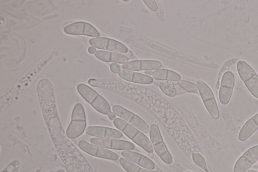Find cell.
I'll list each match as a JSON object with an SVG mask.
<instances>
[{
    "instance_id": "obj_1",
    "label": "cell",
    "mask_w": 258,
    "mask_h": 172,
    "mask_svg": "<svg viewBox=\"0 0 258 172\" xmlns=\"http://www.w3.org/2000/svg\"><path fill=\"white\" fill-rule=\"evenodd\" d=\"M36 90L45 122L59 117L53 86L50 81L46 78L41 79L37 84Z\"/></svg>"
},
{
    "instance_id": "obj_2",
    "label": "cell",
    "mask_w": 258,
    "mask_h": 172,
    "mask_svg": "<svg viewBox=\"0 0 258 172\" xmlns=\"http://www.w3.org/2000/svg\"><path fill=\"white\" fill-rule=\"evenodd\" d=\"M113 123L117 129L146 152H153L154 148L150 140L142 131L120 118L114 119Z\"/></svg>"
},
{
    "instance_id": "obj_3",
    "label": "cell",
    "mask_w": 258,
    "mask_h": 172,
    "mask_svg": "<svg viewBox=\"0 0 258 172\" xmlns=\"http://www.w3.org/2000/svg\"><path fill=\"white\" fill-rule=\"evenodd\" d=\"M79 94L99 112L107 115L111 111L108 102L89 86L80 83L77 87Z\"/></svg>"
},
{
    "instance_id": "obj_4",
    "label": "cell",
    "mask_w": 258,
    "mask_h": 172,
    "mask_svg": "<svg viewBox=\"0 0 258 172\" xmlns=\"http://www.w3.org/2000/svg\"><path fill=\"white\" fill-rule=\"evenodd\" d=\"M86 118L83 105L76 103L73 109L71 121L67 128L66 135L70 139H75L83 134L86 128Z\"/></svg>"
},
{
    "instance_id": "obj_5",
    "label": "cell",
    "mask_w": 258,
    "mask_h": 172,
    "mask_svg": "<svg viewBox=\"0 0 258 172\" xmlns=\"http://www.w3.org/2000/svg\"><path fill=\"white\" fill-rule=\"evenodd\" d=\"M236 68L240 78L248 91L258 99V75L254 69L242 60L237 63Z\"/></svg>"
},
{
    "instance_id": "obj_6",
    "label": "cell",
    "mask_w": 258,
    "mask_h": 172,
    "mask_svg": "<svg viewBox=\"0 0 258 172\" xmlns=\"http://www.w3.org/2000/svg\"><path fill=\"white\" fill-rule=\"evenodd\" d=\"M149 136L154 150L161 159L166 164L172 163V156L163 141L158 126L156 124L150 126Z\"/></svg>"
},
{
    "instance_id": "obj_7",
    "label": "cell",
    "mask_w": 258,
    "mask_h": 172,
    "mask_svg": "<svg viewBox=\"0 0 258 172\" xmlns=\"http://www.w3.org/2000/svg\"><path fill=\"white\" fill-rule=\"evenodd\" d=\"M197 85L206 108L214 119H218L220 113L212 90L206 83L201 80L197 81Z\"/></svg>"
},
{
    "instance_id": "obj_8",
    "label": "cell",
    "mask_w": 258,
    "mask_h": 172,
    "mask_svg": "<svg viewBox=\"0 0 258 172\" xmlns=\"http://www.w3.org/2000/svg\"><path fill=\"white\" fill-rule=\"evenodd\" d=\"M112 111L119 118L127 122L142 132L148 133L150 128L139 116L119 105H114Z\"/></svg>"
},
{
    "instance_id": "obj_9",
    "label": "cell",
    "mask_w": 258,
    "mask_h": 172,
    "mask_svg": "<svg viewBox=\"0 0 258 172\" xmlns=\"http://www.w3.org/2000/svg\"><path fill=\"white\" fill-rule=\"evenodd\" d=\"M90 142L106 149L123 151H132L135 149V146L133 143L119 139L94 137L90 139Z\"/></svg>"
},
{
    "instance_id": "obj_10",
    "label": "cell",
    "mask_w": 258,
    "mask_h": 172,
    "mask_svg": "<svg viewBox=\"0 0 258 172\" xmlns=\"http://www.w3.org/2000/svg\"><path fill=\"white\" fill-rule=\"evenodd\" d=\"M89 43L93 47L109 51L126 53L129 51L126 46L122 43L107 37L91 38Z\"/></svg>"
},
{
    "instance_id": "obj_11",
    "label": "cell",
    "mask_w": 258,
    "mask_h": 172,
    "mask_svg": "<svg viewBox=\"0 0 258 172\" xmlns=\"http://www.w3.org/2000/svg\"><path fill=\"white\" fill-rule=\"evenodd\" d=\"M63 31L69 35H85L92 37H99L100 34L91 24L86 22H76L65 26Z\"/></svg>"
},
{
    "instance_id": "obj_12",
    "label": "cell",
    "mask_w": 258,
    "mask_h": 172,
    "mask_svg": "<svg viewBox=\"0 0 258 172\" xmlns=\"http://www.w3.org/2000/svg\"><path fill=\"white\" fill-rule=\"evenodd\" d=\"M78 146L82 150L93 156L111 160H117L119 159V156L113 151L85 140L80 141Z\"/></svg>"
},
{
    "instance_id": "obj_13",
    "label": "cell",
    "mask_w": 258,
    "mask_h": 172,
    "mask_svg": "<svg viewBox=\"0 0 258 172\" xmlns=\"http://www.w3.org/2000/svg\"><path fill=\"white\" fill-rule=\"evenodd\" d=\"M235 84L234 74L230 71L223 75L219 91V99L223 105L227 104L230 100Z\"/></svg>"
},
{
    "instance_id": "obj_14",
    "label": "cell",
    "mask_w": 258,
    "mask_h": 172,
    "mask_svg": "<svg viewBox=\"0 0 258 172\" xmlns=\"http://www.w3.org/2000/svg\"><path fill=\"white\" fill-rule=\"evenodd\" d=\"M258 160V145L248 149L237 159L233 172H245Z\"/></svg>"
},
{
    "instance_id": "obj_15",
    "label": "cell",
    "mask_w": 258,
    "mask_h": 172,
    "mask_svg": "<svg viewBox=\"0 0 258 172\" xmlns=\"http://www.w3.org/2000/svg\"><path fill=\"white\" fill-rule=\"evenodd\" d=\"M162 65L160 62L150 60H136L123 64L121 67L123 70L140 71H152L161 69Z\"/></svg>"
},
{
    "instance_id": "obj_16",
    "label": "cell",
    "mask_w": 258,
    "mask_h": 172,
    "mask_svg": "<svg viewBox=\"0 0 258 172\" xmlns=\"http://www.w3.org/2000/svg\"><path fill=\"white\" fill-rule=\"evenodd\" d=\"M85 133L89 136L99 138L119 139L123 137L120 131L103 126H89L86 129Z\"/></svg>"
},
{
    "instance_id": "obj_17",
    "label": "cell",
    "mask_w": 258,
    "mask_h": 172,
    "mask_svg": "<svg viewBox=\"0 0 258 172\" xmlns=\"http://www.w3.org/2000/svg\"><path fill=\"white\" fill-rule=\"evenodd\" d=\"M121 154L125 159L146 169L153 170L155 168L154 162L143 154L133 151H122Z\"/></svg>"
},
{
    "instance_id": "obj_18",
    "label": "cell",
    "mask_w": 258,
    "mask_h": 172,
    "mask_svg": "<svg viewBox=\"0 0 258 172\" xmlns=\"http://www.w3.org/2000/svg\"><path fill=\"white\" fill-rule=\"evenodd\" d=\"M118 76L125 81L135 83L151 84L153 82V78L151 76L132 71L121 70Z\"/></svg>"
},
{
    "instance_id": "obj_19",
    "label": "cell",
    "mask_w": 258,
    "mask_h": 172,
    "mask_svg": "<svg viewBox=\"0 0 258 172\" xmlns=\"http://www.w3.org/2000/svg\"><path fill=\"white\" fill-rule=\"evenodd\" d=\"M95 56L105 62L125 64L128 62V58L123 53L109 51L97 50Z\"/></svg>"
},
{
    "instance_id": "obj_20",
    "label": "cell",
    "mask_w": 258,
    "mask_h": 172,
    "mask_svg": "<svg viewBox=\"0 0 258 172\" xmlns=\"http://www.w3.org/2000/svg\"><path fill=\"white\" fill-rule=\"evenodd\" d=\"M258 129V113L248 120L242 127L238 139L241 142L248 139Z\"/></svg>"
},
{
    "instance_id": "obj_21",
    "label": "cell",
    "mask_w": 258,
    "mask_h": 172,
    "mask_svg": "<svg viewBox=\"0 0 258 172\" xmlns=\"http://www.w3.org/2000/svg\"><path fill=\"white\" fill-rule=\"evenodd\" d=\"M152 77L155 80L162 81L178 82L181 79V76L178 73L165 69L154 70L152 73Z\"/></svg>"
},
{
    "instance_id": "obj_22",
    "label": "cell",
    "mask_w": 258,
    "mask_h": 172,
    "mask_svg": "<svg viewBox=\"0 0 258 172\" xmlns=\"http://www.w3.org/2000/svg\"><path fill=\"white\" fill-rule=\"evenodd\" d=\"M119 161L122 167L127 172H163L159 170H150L142 168L124 158H120Z\"/></svg>"
},
{
    "instance_id": "obj_23",
    "label": "cell",
    "mask_w": 258,
    "mask_h": 172,
    "mask_svg": "<svg viewBox=\"0 0 258 172\" xmlns=\"http://www.w3.org/2000/svg\"><path fill=\"white\" fill-rule=\"evenodd\" d=\"M159 88L161 91L166 95L173 97L176 95V89L173 84L170 81H162L159 83Z\"/></svg>"
},
{
    "instance_id": "obj_24",
    "label": "cell",
    "mask_w": 258,
    "mask_h": 172,
    "mask_svg": "<svg viewBox=\"0 0 258 172\" xmlns=\"http://www.w3.org/2000/svg\"><path fill=\"white\" fill-rule=\"evenodd\" d=\"M192 159L196 165L206 172H208L206 160L201 154L197 152L193 153L192 154Z\"/></svg>"
},
{
    "instance_id": "obj_25",
    "label": "cell",
    "mask_w": 258,
    "mask_h": 172,
    "mask_svg": "<svg viewBox=\"0 0 258 172\" xmlns=\"http://www.w3.org/2000/svg\"><path fill=\"white\" fill-rule=\"evenodd\" d=\"M177 84L183 89L188 92H195L198 90L197 85L186 80H179Z\"/></svg>"
},
{
    "instance_id": "obj_26",
    "label": "cell",
    "mask_w": 258,
    "mask_h": 172,
    "mask_svg": "<svg viewBox=\"0 0 258 172\" xmlns=\"http://www.w3.org/2000/svg\"><path fill=\"white\" fill-rule=\"evenodd\" d=\"M145 4L152 11L156 12L158 10V6L155 1L154 0H144Z\"/></svg>"
},
{
    "instance_id": "obj_27",
    "label": "cell",
    "mask_w": 258,
    "mask_h": 172,
    "mask_svg": "<svg viewBox=\"0 0 258 172\" xmlns=\"http://www.w3.org/2000/svg\"><path fill=\"white\" fill-rule=\"evenodd\" d=\"M110 70L114 74H118L121 71L120 66L117 63H111L110 65Z\"/></svg>"
},
{
    "instance_id": "obj_28",
    "label": "cell",
    "mask_w": 258,
    "mask_h": 172,
    "mask_svg": "<svg viewBox=\"0 0 258 172\" xmlns=\"http://www.w3.org/2000/svg\"><path fill=\"white\" fill-rule=\"evenodd\" d=\"M107 116H108V118L110 120H114V119H115L116 118V115L113 111H111L110 112H109L107 114Z\"/></svg>"
},
{
    "instance_id": "obj_29",
    "label": "cell",
    "mask_w": 258,
    "mask_h": 172,
    "mask_svg": "<svg viewBox=\"0 0 258 172\" xmlns=\"http://www.w3.org/2000/svg\"><path fill=\"white\" fill-rule=\"evenodd\" d=\"M96 51V48L93 46H90L88 49V52L91 54H95Z\"/></svg>"
},
{
    "instance_id": "obj_30",
    "label": "cell",
    "mask_w": 258,
    "mask_h": 172,
    "mask_svg": "<svg viewBox=\"0 0 258 172\" xmlns=\"http://www.w3.org/2000/svg\"><path fill=\"white\" fill-rule=\"evenodd\" d=\"M153 71H146L145 72V74L147 75H152V73H153Z\"/></svg>"
},
{
    "instance_id": "obj_31",
    "label": "cell",
    "mask_w": 258,
    "mask_h": 172,
    "mask_svg": "<svg viewBox=\"0 0 258 172\" xmlns=\"http://www.w3.org/2000/svg\"><path fill=\"white\" fill-rule=\"evenodd\" d=\"M245 172H258V171L254 170H252V169H248Z\"/></svg>"
},
{
    "instance_id": "obj_32",
    "label": "cell",
    "mask_w": 258,
    "mask_h": 172,
    "mask_svg": "<svg viewBox=\"0 0 258 172\" xmlns=\"http://www.w3.org/2000/svg\"><path fill=\"white\" fill-rule=\"evenodd\" d=\"M49 172H55V171H52V170H51V171H49Z\"/></svg>"
},
{
    "instance_id": "obj_33",
    "label": "cell",
    "mask_w": 258,
    "mask_h": 172,
    "mask_svg": "<svg viewBox=\"0 0 258 172\" xmlns=\"http://www.w3.org/2000/svg\"><path fill=\"white\" fill-rule=\"evenodd\" d=\"M186 172H192V171H187Z\"/></svg>"
},
{
    "instance_id": "obj_34",
    "label": "cell",
    "mask_w": 258,
    "mask_h": 172,
    "mask_svg": "<svg viewBox=\"0 0 258 172\" xmlns=\"http://www.w3.org/2000/svg\"><path fill=\"white\" fill-rule=\"evenodd\" d=\"M258 163V162H257Z\"/></svg>"
}]
</instances>
